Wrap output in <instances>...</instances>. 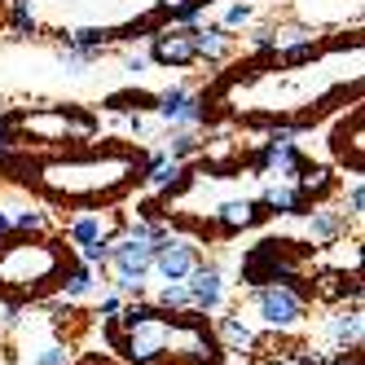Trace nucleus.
I'll list each match as a JSON object with an SVG mask.
<instances>
[{
  "label": "nucleus",
  "instance_id": "obj_6",
  "mask_svg": "<svg viewBox=\"0 0 365 365\" xmlns=\"http://www.w3.org/2000/svg\"><path fill=\"white\" fill-rule=\"evenodd\" d=\"M9 145H75L97 137V115L80 106H44V110H22L5 115Z\"/></svg>",
  "mask_w": 365,
  "mask_h": 365
},
{
  "label": "nucleus",
  "instance_id": "obj_25",
  "mask_svg": "<svg viewBox=\"0 0 365 365\" xmlns=\"http://www.w3.org/2000/svg\"><path fill=\"white\" fill-rule=\"evenodd\" d=\"M251 18H255V9L247 5V0H233V5L225 9V22H220V27H225V31H233V27H247Z\"/></svg>",
  "mask_w": 365,
  "mask_h": 365
},
{
  "label": "nucleus",
  "instance_id": "obj_31",
  "mask_svg": "<svg viewBox=\"0 0 365 365\" xmlns=\"http://www.w3.org/2000/svg\"><path fill=\"white\" fill-rule=\"evenodd\" d=\"M0 150H9V133H5V115H0Z\"/></svg>",
  "mask_w": 365,
  "mask_h": 365
},
{
  "label": "nucleus",
  "instance_id": "obj_11",
  "mask_svg": "<svg viewBox=\"0 0 365 365\" xmlns=\"http://www.w3.org/2000/svg\"><path fill=\"white\" fill-rule=\"evenodd\" d=\"M295 18L308 31L322 27H344V22L361 18V0H295Z\"/></svg>",
  "mask_w": 365,
  "mask_h": 365
},
{
  "label": "nucleus",
  "instance_id": "obj_24",
  "mask_svg": "<svg viewBox=\"0 0 365 365\" xmlns=\"http://www.w3.org/2000/svg\"><path fill=\"white\" fill-rule=\"evenodd\" d=\"M154 308H168V312H180V308H190V291H185V282H168L159 299H154Z\"/></svg>",
  "mask_w": 365,
  "mask_h": 365
},
{
  "label": "nucleus",
  "instance_id": "obj_32",
  "mask_svg": "<svg viewBox=\"0 0 365 365\" xmlns=\"http://www.w3.org/2000/svg\"><path fill=\"white\" fill-rule=\"evenodd\" d=\"M84 365H115V361H106V356H88Z\"/></svg>",
  "mask_w": 365,
  "mask_h": 365
},
{
  "label": "nucleus",
  "instance_id": "obj_15",
  "mask_svg": "<svg viewBox=\"0 0 365 365\" xmlns=\"http://www.w3.org/2000/svg\"><path fill=\"white\" fill-rule=\"evenodd\" d=\"M154 110H159L163 123H176V128L202 123V115H198V93H190V88H168V93H159V97H154Z\"/></svg>",
  "mask_w": 365,
  "mask_h": 365
},
{
  "label": "nucleus",
  "instance_id": "obj_2",
  "mask_svg": "<svg viewBox=\"0 0 365 365\" xmlns=\"http://www.w3.org/2000/svg\"><path fill=\"white\" fill-rule=\"evenodd\" d=\"M18 185H27L53 207L71 212H101L119 202L128 190L145 180V154L123 141H101L71 154H36V159H5L0 163Z\"/></svg>",
  "mask_w": 365,
  "mask_h": 365
},
{
  "label": "nucleus",
  "instance_id": "obj_4",
  "mask_svg": "<svg viewBox=\"0 0 365 365\" xmlns=\"http://www.w3.org/2000/svg\"><path fill=\"white\" fill-rule=\"evenodd\" d=\"M71 269L75 251L66 247V238L5 233L0 238V304L27 308L31 299H48L53 291H62Z\"/></svg>",
  "mask_w": 365,
  "mask_h": 365
},
{
  "label": "nucleus",
  "instance_id": "obj_7",
  "mask_svg": "<svg viewBox=\"0 0 365 365\" xmlns=\"http://www.w3.org/2000/svg\"><path fill=\"white\" fill-rule=\"evenodd\" d=\"M115 269V286L123 295H141L145 277L154 273V242L141 238V233H123V238H110V259Z\"/></svg>",
  "mask_w": 365,
  "mask_h": 365
},
{
  "label": "nucleus",
  "instance_id": "obj_21",
  "mask_svg": "<svg viewBox=\"0 0 365 365\" xmlns=\"http://www.w3.org/2000/svg\"><path fill=\"white\" fill-rule=\"evenodd\" d=\"M220 334H225L229 352H251V348H255V334H251V326L242 322V312H238V317H225Z\"/></svg>",
  "mask_w": 365,
  "mask_h": 365
},
{
  "label": "nucleus",
  "instance_id": "obj_20",
  "mask_svg": "<svg viewBox=\"0 0 365 365\" xmlns=\"http://www.w3.org/2000/svg\"><path fill=\"white\" fill-rule=\"evenodd\" d=\"M62 295H66V304H71V299L93 295V264L75 259V269H71V273H66V282H62Z\"/></svg>",
  "mask_w": 365,
  "mask_h": 365
},
{
  "label": "nucleus",
  "instance_id": "obj_19",
  "mask_svg": "<svg viewBox=\"0 0 365 365\" xmlns=\"http://www.w3.org/2000/svg\"><path fill=\"white\" fill-rule=\"evenodd\" d=\"M304 229H308V238L312 242H334L339 233H344V216L339 212H326V207H317V212H304Z\"/></svg>",
  "mask_w": 365,
  "mask_h": 365
},
{
  "label": "nucleus",
  "instance_id": "obj_3",
  "mask_svg": "<svg viewBox=\"0 0 365 365\" xmlns=\"http://www.w3.org/2000/svg\"><path fill=\"white\" fill-rule=\"evenodd\" d=\"M106 339L128 365H225V344L202 312H168L154 304H133L106 317Z\"/></svg>",
  "mask_w": 365,
  "mask_h": 365
},
{
  "label": "nucleus",
  "instance_id": "obj_5",
  "mask_svg": "<svg viewBox=\"0 0 365 365\" xmlns=\"http://www.w3.org/2000/svg\"><path fill=\"white\" fill-rule=\"evenodd\" d=\"M36 31H97L101 40H133L159 18V0H22Z\"/></svg>",
  "mask_w": 365,
  "mask_h": 365
},
{
  "label": "nucleus",
  "instance_id": "obj_1",
  "mask_svg": "<svg viewBox=\"0 0 365 365\" xmlns=\"http://www.w3.org/2000/svg\"><path fill=\"white\" fill-rule=\"evenodd\" d=\"M361 101V36L322 44L308 62L255 58L238 66L198 97V115L233 123H269V128H308L326 110Z\"/></svg>",
  "mask_w": 365,
  "mask_h": 365
},
{
  "label": "nucleus",
  "instance_id": "obj_26",
  "mask_svg": "<svg viewBox=\"0 0 365 365\" xmlns=\"http://www.w3.org/2000/svg\"><path fill=\"white\" fill-rule=\"evenodd\" d=\"M348 207H352L348 216L361 225V216H365V212H361V207H365V185H361V180H352V190H348Z\"/></svg>",
  "mask_w": 365,
  "mask_h": 365
},
{
  "label": "nucleus",
  "instance_id": "obj_9",
  "mask_svg": "<svg viewBox=\"0 0 365 365\" xmlns=\"http://www.w3.org/2000/svg\"><path fill=\"white\" fill-rule=\"evenodd\" d=\"M22 365H71V348L62 344V339H53L48 334V322L44 317H36L31 326H22Z\"/></svg>",
  "mask_w": 365,
  "mask_h": 365
},
{
  "label": "nucleus",
  "instance_id": "obj_27",
  "mask_svg": "<svg viewBox=\"0 0 365 365\" xmlns=\"http://www.w3.org/2000/svg\"><path fill=\"white\" fill-rule=\"evenodd\" d=\"M119 308H123V304H119L115 295H106V299H101V308H97V312H101V317H115V312H119Z\"/></svg>",
  "mask_w": 365,
  "mask_h": 365
},
{
  "label": "nucleus",
  "instance_id": "obj_12",
  "mask_svg": "<svg viewBox=\"0 0 365 365\" xmlns=\"http://www.w3.org/2000/svg\"><path fill=\"white\" fill-rule=\"evenodd\" d=\"M150 58L159 66H172V71H185L198 62L194 53V27H172V31H154L150 40Z\"/></svg>",
  "mask_w": 365,
  "mask_h": 365
},
{
  "label": "nucleus",
  "instance_id": "obj_10",
  "mask_svg": "<svg viewBox=\"0 0 365 365\" xmlns=\"http://www.w3.org/2000/svg\"><path fill=\"white\" fill-rule=\"evenodd\" d=\"M198 264H202V255H198L194 242H185V238H163V242H154V269H159L163 282H185Z\"/></svg>",
  "mask_w": 365,
  "mask_h": 365
},
{
  "label": "nucleus",
  "instance_id": "obj_30",
  "mask_svg": "<svg viewBox=\"0 0 365 365\" xmlns=\"http://www.w3.org/2000/svg\"><path fill=\"white\" fill-rule=\"evenodd\" d=\"M5 233H14V216H9V212H0V238H5Z\"/></svg>",
  "mask_w": 365,
  "mask_h": 365
},
{
  "label": "nucleus",
  "instance_id": "obj_16",
  "mask_svg": "<svg viewBox=\"0 0 365 365\" xmlns=\"http://www.w3.org/2000/svg\"><path fill=\"white\" fill-rule=\"evenodd\" d=\"M62 238L71 242V247H88V242H106L110 238V220L101 216V212H80L71 225H66V233Z\"/></svg>",
  "mask_w": 365,
  "mask_h": 365
},
{
  "label": "nucleus",
  "instance_id": "obj_18",
  "mask_svg": "<svg viewBox=\"0 0 365 365\" xmlns=\"http://www.w3.org/2000/svg\"><path fill=\"white\" fill-rule=\"evenodd\" d=\"M330 334H334V344L344 352H356L361 348V304H352L348 312H334Z\"/></svg>",
  "mask_w": 365,
  "mask_h": 365
},
{
  "label": "nucleus",
  "instance_id": "obj_22",
  "mask_svg": "<svg viewBox=\"0 0 365 365\" xmlns=\"http://www.w3.org/2000/svg\"><path fill=\"white\" fill-rule=\"evenodd\" d=\"M14 216V233H48V212H40V207H18Z\"/></svg>",
  "mask_w": 365,
  "mask_h": 365
},
{
  "label": "nucleus",
  "instance_id": "obj_14",
  "mask_svg": "<svg viewBox=\"0 0 365 365\" xmlns=\"http://www.w3.org/2000/svg\"><path fill=\"white\" fill-rule=\"evenodd\" d=\"M185 291H190V308L194 312H216L220 299H225V277L212 264H198L190 273V282H185Z\"/></svg>",
  "mask_w": 365,
  "mask_h": 365
},
{
  "label": "nucleus",
  "instance_id": "obj_8",
  "mask_svg": "<svg viewBox=\"0 0 365 365\" xmlns=\"http://www.w3.org/2000/svg\"><path fill=\"white\" fill-rule=\"evenodd\" d=\"M251 312H255V322L259 326H269V330H299L304 317H308V299L299 291H291V286H251Z\"/></svg>",
  "mask_w": 365,
  "mask_h": 365
},
{
  "label": "nucleus",
  "instance_id": "obj_17",
  "mask_svg": "<svg viewBox=\"0 0 365 365\" xmlns=\"http://www.w3.org/2000/svg\"><path fill=\"white\" fill-rule=\"evenodd\" d=\"M233 48V31L225 27H194V53L207 58V62H220Z\"/></svg>",
  "mask_w": 365,
  "mask_h": 365
},
{
  "label": "nucleus",
  "instance_id": "obj_29",
  "mask_svg": "<svg viewBox=\"0 0 365 365\" xmlns=\"http://www.w3.org/2000/svg\"><path fill=\"white\" fill-rule=\"evenodd\" d=\"M322 365H361L356 352H344V356H334V361H322Z\"/></svg>",
  "mask_w": 365,
  "mask_h": 365
},
{
  "label": "nucleus",
  "instance_id": "obj_13",
  "mask_svg": "<svg viewBox=\"0 0 365 365\" xmlns=\"http://www.w3.org/2000/svg\"><path fill=\"white\" fill-rule=\"evenodd\" d=\"M330 150H334V159H339V163H348V168H352V176H361L365 159H361V106H356V101H352L348 119L334 128V137H330Z\"/></svg>",
  "mask_w": 365,
  "mask_h": 365
},
{
  "label": "nucleus",
  "instance_id": "obj_28",
  "mask_svg": "<svg viewBox=\"0 0 365 365\" xmlns=\"http://www.w3.org/2000/svg\"><path fill=\"white\" fill-rule=\"evenodd\" d=\"M145 66H150V62H145V58H141V53H137V58H128V62H123V71H133V75H141V71H145Z\"/></svg>",
  "mask_w": 365,
  "mask_h": 365
},
{
  "label": "nucleus",
  "instance_id": "obj_23",
  "mask_svg": "<svg viewBox=\"0 0 365 365\" xmlns=\"http://www.w3.org/2000/svg\"><path fill=\"white\" fill-rule=\"evenodd\" d=\"M163 154H168V159H176V163L190 159V154H198V137L190 133V128H176V133L168 137V150Z\"/></svg>",
  "mask_w": 365,
  "mask_h": 365
}]
</instances>
